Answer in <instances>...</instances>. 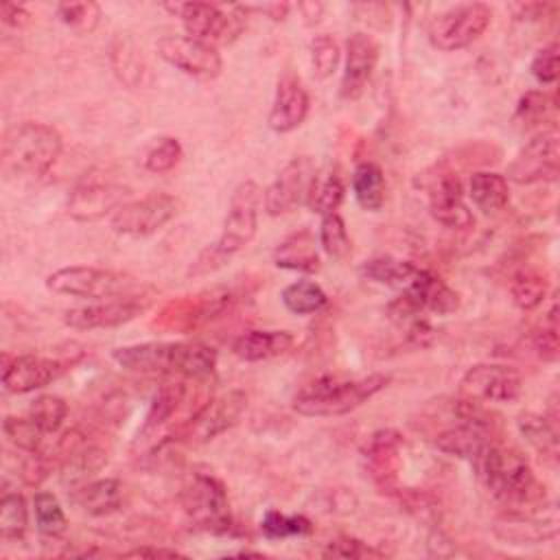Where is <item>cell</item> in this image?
Listing matches in <instances>:
<instances>
[{
  "label": "cell",
  "instance_id": "obj_1",
  "mask_svg": "<svg viewBox=\"0 0 560 560\" xmlns=\"http://www.w3.org/2000/svg\"><path fill=\"white\" fill-rule=\"evenodd\" d=\"M262 206V190L256 182L245 179L241 182L228 206V214L223 221V230L214 243L203 247L197 258L188 267V276L199 278L221 269L225 262L232 260L245 245L252 243L258 230V210Z\"/></svg>",
  "mask_w": 560,
  "mask_h": 560
},
{
  "label": "cell",
  "instance_id": "obj_2",
  "mask_svg": "<svg viewBox=\"0 0 560 560\" xmlns=\"http://www.w3.org/2000/svg\"><path fill=\"white\" fill-rule=\"evenodd\" d=\"M112 359L131 372L142 374H182L210 376L217 368V350L201 341H147L122 346L112 352Z\"/></svg>",
  "mask_w": 560,
  "mask_h": 560
},
{
  "label": "cell",
  "instance_id": "obj_3",
  "mask_svg": "<svg viewBox=\"0 0 560 560\" xmlns=\"http://www.w3.org/2000/svg\"><path fill=\"white\" fill-rule=\"evenodd\" d=\"M475 466L486 490L505 508L536 510L545 505V486L518 451L490 444Z\"/></svg>",
  "mask_w": 560,
  "mask_h": 560
},
{
  "label": "cell",
  "instance_id": "obj_4",
  "mask_svg": "<svg viewBox=\"0 0 560 560\" xmlns=\"http://www.w3.org/2000/svg\"><path fill=\"white\" fill-rule=\"evenodd\" d=\"M389 381L392 378L381 372L361 378L319 376L293 396V409L302 416H341L361 407L374 394L385 389Z\"/></svg>",
  "mask_w": 560,
  "mask_h": 560
},
{
  "label": "cell",
  "instance_id": "obj_5",
  "mask_svg": "<svg viewBox=\"0 0 560 560\" xmlns=\"http://www.w3.org/2000/svg\"><path fill=\"white\" fill-rule=\"evenodd\" d=\"M63 149L61 133L46 122H22L2 140V164L13 175H44Z\"/></svg>",
  "mask_w": 560,
  "mask_h": 560
},
{
  "label": "cell",
  "instance_id": "obj_6",
  "mask_svg": "<svg viewBox=\"0 0 560 560\" xmlns=\"http://www.w3.org/2000/svg\"><path fill=\"white\" fill-rule=\"evenodd\" d=\"M46 287L52 293L70 295V298H83V300H120V298H140L136 278L114 271V269H101V267H85V265H72L61 267L52 271L46 278Z\"/></svg>",
  "mask_w": 560,
  "mask_h": 560
},
{
  "label": "cell",
  "instance_id": "obj_7",
  "mask_svg": "<svg viewBox=\"0 0 560 560\" xmlns=\"http://www.w3.org/2000/svg\"><path fill=\"white\" fill-rule=\"evenodd\" d=\"M457 308L459 295L427 269H418V273L402 287V293L387 304V313L396 322L416 319L424 311L448 315Z\"/></svg>",
  "mask_w": 560,
  "mask_h": 560
},
{
  "label": "cell",
  "instance_id": "obj_8",
  "mask_svg": "<svg viewBox=\"0 0 560 560\" xmlns=\"http://www.w3.org/2000/svg\"><path fill=\"white\" fill-rule=\"evenodd\" d=\"M492 11L483 2H466L446 9L429 24V42L433 48L453 52L470 46L490 24Z\"/></svg>",
  "mask_w": 560,
  "mask_h": 560
},
{
  "label": "cell",
  "instance_id": "obj_9",
  "mask_svg": "<svg viewBox=\"0 0 560 560\" xmlns=\"http://www.w3.org/2000/svg\"><path fill=\"white\" fill-rule=\"evenodd\" d=\"M179 212V201L166 192H153L122 203L109 219L116 234L149 236L162 230Z\"/></svg>",
  "mask_w": 560,
  "mask_h": 560
},
{
  "label": "cell",
  "instance_id": "obj_10",
  "mask_svg": "<svg viewBox=\"0 0 560 560\" xmlns=\"http://www.w3.org/2000/svg\"><path fill=\"white\" fill-rule=\"evenodd\" d=\"M560 173V136L556 129L538 131L508 166V179L514 184L556 182Z\"/></svg>",
  "mask_w": 560,
  "mask_h": 560
},
{
  "label": "cell",
  "instance_id": "obj_11",
  "mask_svg": "<svg viewBox=\"0 0 560 560\" xmlns=\"http://www.w3.org/2000/svg\"><path fill=\"white\" fill-rule=\"evenodd\" d=\"M155 50L168 66L201 81L217 79L223 70L217 46L188 35H164L155 42Z\"/></svg>",
  "mask_w": 560,
  "mask_h": 560
},
{
  "label": "cell",
  "instance_id": "obj_12",
  "mask_svg": "<svg viewBox=\"0 0 560 560\" xmlns=\"http://www.w3.org/2000/svg\"><path fill=\"white\" fill-rule=\"evenodd\" d=\"M182 505L186 514L208 532L230 529V510L223 483L212 477L197 472L182 492Z\"/></svg>",
  "mask_w": 560,
  "mask_h": 560
},
{
  "label": "cell",
  "instance_id": "obj_13",
  "mask_svg": "<svg viewBox=\"0 0 560 560\" xmlns=\"http://www.w3.org/2000/svg\"><path fill=\"white\" fill-rule=\"evenodd\" d=\"M315 164L308 155L293 158L282 166L276 179L262 192V208L269 217H280L291 212L295 206L306 201L308 188L315 179Z\"/></svg>",
  "mask_w": 560,
  "mask_h": 560
},
{
  "label": "cell",
  "instance_id": "obj_14",
  "mask_svg": "<svg viewBox=\"0 0 560 560\" xmlns=\"http://www.w3.org/2000/svg\"><path fill=\"white\" fill-rule=\"evenodd\" d=\"M462 394L477 402H512L521 396V374L503 363H477L462 376Z\"/></svg>",
  "mask_w": 560,
  "mask_h": 560
},
{
  "label": "cell",
  "instance_id": "obj_15",
  "mask_svg": "<svg viewBox=\"0 0 560 560\" xmlns=\"http://www.w3.org/2000/svg\"><path fill=\"white\" fill-rule=\"evenodd\" d=\"M166 9L177 13L188 37L201 39L212 46L232 42L241 31V24L236 18H230L225 11H221L217 4H210V2L166 4Z\"/></svg>",
  "mask_w": 560,
  "mask_h": 560
},
{
  "label": "cell",
  "instance_id": "obj_16",
  "mask_svg": "<svg viewBox=\"0 0 560 560\" xmlns=\"http://www.w3.org/2000/svg\"><path fill=\"white\" fill-rule=\"evenodd\" d=\"M494 534L510 545H540L558 536V514L553 508L510 510L494 523Z\"/></svg>",
  "mask_w": 560,
  "mask_h": 560
},
{
  "label": "cell",
  "instance_id": "obj_17",
  "mask_svg": "<svg viewBox=\"0 0 560 560\" xmlns=\"http://www.w3.org/2000/svg\"><path fill=\"white\" fill-rule=\"evenodd\" d=\"M429 212L448 230H470L475 217L464 201L462 182L451 171H440L429 186Z\"/></svg>",
  "mask_w": 560,
  "mask_h": 560
},
{
  "label": "cell",
  "instance_id": "obj_18",
  "mask_svg": "<svg viewBox=\"0 0 560 560\" xmlns=\"http://www.w3.org/2000/svg\"><path fill=\"white\" fill-rule=\"evenodd\" d=\"M63 372V363L37 357V354H18L13 359L4 357L2 365V385L11 394H28L46 387Z\"/></svg>",
  "mask_w": 560,
  "mask_h": 560
},
{
  "label": "cell",
  "instance_id": "obj_19",
  "mask_svg": "<svg viewBox=\"0 0 560 560\" xmlns=\"http://www.w3.org/2000/svg\"><path fill=\"white\" fill-rule=\"evenodd\" d=\"M245 405H247V396L238 389H232V392L214 398L192 418V422L188 424V429L184 433L186 440L190 444H201V442L217 438L219 433L230 429L241 418Z\"/></svg>",
  "mask_w": 560,
  "mask_h": 560
},
{
  "label": "cell",
  "instance_id": "obj_20",
  "mask_svg": "<svg viewBox=\"0 0 560 560\" xmlns=\"http://www.w3.org/2000/svg\"><path fill=\"white\" fill-rule=\"evenodd\" d=\"M129 188L120 184H81L72 188L66 201V212L77 221H96L105 214H114L122 203H127Z\"/></svg>",
  "mask_w": 560,
  "mask_h": 560
},
{
  "label": "cell",
  "instance_id": "obj_21",
  "mask_svg": "<svg viewBox=\"0 0 560 560\" xmlns=\"http://www.w3.org/2000/svg\"><path fill=\"white\" fill-rule=\"evenodd\" d=\"M147 308V302L140 298H120L103 300L98 304H88L70 308L63 315V322L74 330H94V328H114L131 322Z\"/></svg>",
  "mask_w": 560,
  "mask_h": 560
},
{
  "label": "cell",
  "instance_id": "obj_22",
  "mask_svg": "<svg viewBox=\"0 0 560 560\" xmlns=\"http://www.w3.org/2000/svg\"><path fill=\"white\" fill-rule=\"evenodd\" d=\"M378 61V44L368 33H352L346 42V66L341 74L339 94L343 98H357L368 85Z\"/></svg>",
  "mask_w": 560,
  "mask_h": 560
},
{
  "label": "cell",
  "instance_id": "obj_23",
  "mask_svg": "<svg viewBox=\"0 0 560 560\" xmlns=\"http://www.w3.org/2000/svg\"><path fill=\"white\" fill-rule=\"evenodd\" d=\"M400 446H402V435L394 429L374 431L363 446V457L368 462V470H370L374 483L383 490H392L396 483Z\"/></svg>",
  "mask_w": 560,
  "mask_h": 560
},
{
  "label": "cell",
  "instance_id": "obj_24",
  "mask_svg": "<svg viewBox=\"0 0 560 560\" xmlns=\"http://www.w3.org/2000/svg\"><path fill=\"white\" fill-rule=\"evenodd\" d=\"M308 114V94L300 79L282 77L276 85V96L269 109V127L276 133H289L298 129Z\"/></svg>",
  "mask_w": 560,
  "mask_h": 560
},
{
  "label": "cell",
  "instance_id": "obj_25",
  "mask_svg": "<svg viewBox=\"0 0 560 560\" xmlns=\"http://www.w3.org/2000/svg\"><path fill=\"white\" fill-rule=\"evenodd\" d=\"M490 433L492 429H486L472 422H457L455 427H448L442 433H438L435 446L446 455L477 464L479 457L486 453V448L492 444Z\"/></svg>",
  "mask_w": 560,
  "mask_h": 560
},
{
  "label": "cell",
  "instance_id": "obj_26",
  "mask_svg": "<svg viewBox=\"0 0 560 560\" xmlns=\"http://www.w3.org/2000/svg\"><path fill=\"white\" fill-rule=\"evenodd\" d=\"M66 442L70 444V435H66ZM107 464V453L96 446V444H88L83 440H77L74 444H70V448L66 451V457L61 462V472L59 479L66 488H81L85 486L103 466Z\"/></svg>",
  "mask_w": 560,
  "mask_h": 560
},
{
  "label": "cell",
  "instance_id": "obj_27",
  "mask_svg": "<svg viewBox=\"0 0 560 560\" xmlns=\"http://www.w3.org/2000/svg\"><path fill=\"white\" fill-rule=\"evenodd\" d=\"M273 265L280 269L313 273L319 269V254L315 234L311 230H298L282 238L273 249Z\"/></svg>",
  "mask_w": 560,
  "mask_h": 560
},
{
  "label": "cell",
  "instance_id": "obj_28",
  "mask_svg": "<svg viewBox=\"0 0 560 560\" xmlns=\"http://www.w3.org/2000/svg\"><path fill=\"white\" fill-rule=\"evenodd\" d=\"M289 330H247L232 343V352L243 361H265L284 354L293 346Z\"/></svg>",
  "mask_w": 560,
  "mask_h": 560
},
{
  "label": "cell",
  "instance_id": "obj_29",
  "mask_svg": "<svg viewBox=\"0 0 560 560\" xmlns=\"http://www.w3.org/2000/svg\"><path fill=\"white\" fill-rule=\"evenodd\" d=\"M122 490L125 488L118 479H94L77 488L72 501L90 516H107L122 505Z\"/></svg>",
  "mask_w": 560,
  "mask_h": 560
},
{
  "label": "cell",
  "instance_id": "obj_30",
  "mask_svg": "<svg viewBox=\"0 0 560 560\" xmlns=\"http://www.w3.org/2000/svg\"><path fill=\"white\" fill-rule=\"evenodd\" d=\"M468 195L477 210H481L483 214H497L510 201L508 179L494 171H477L470 175Z\"/></svg>",
  "mask_w": 560,
  "mask_h": 560
},
{
  "label": "cell",
  "instance_id": "obj_31",
  "mask_svg": "<svg viewBox=\"0 0 560 560\" xmlns=\"http://www.w3.org/2000/svg\"><path fill=\"white\" fill-rule=\"evenodd\" d=\"M516 424H518L521 435L529 442V446L540 457H545L551 464L558 462V431L547 416L527 411V413L518 416Z\"/></svg>",
  "mask_w": 560,
  "mask_h": 560
},
{
  "label": "cell",
  "instance_id": "obj_32",
  "mask_svg": "<svg viewBox=\"0 0 560 560\" xmlns=\"http://www.w3.org/2000/svg\"><path fill=\"white\" fill-rule=\"evenodd\" d=\"M352 192L357 203L368 210V212H376L381 210L383 201H385V177L378 164L374 162H361L357 164L354 173H352Z\"/></svg>",
  "mask_w": 560,
  "mask_h": 560
},
{
  "label": "cell",
  "instance_id": "obj_33",
  "mask_svg": "<svg viewBox=\"0 0 560 560\" xmlns=\"http://www.w3.org/2000/svg\"><path fill=\"white\" fill-rule=\"evenodd\" d=\"M418 269L420 267H416L409 260H398V258H392V256H376V258L365 260L359 267V273L365 280H372L376 284L405 287L418 273Z\"/></svg>",
  "mask_w": 560,
  "mask_h": 560
},
{
  "label": "cell",
  "instance_id": "obj_34",
  "mask_svg": "<svg viewBox=\"0 0 560 560\" xmlns=\"http://www.w3.org/2000/svg\"><path fill=\"white\" fill-rule=\"evenodd\" d=\"M182 398H184V385H182V383H164V385L155 392V396H153V400H151V405H149V411H147V416H144V422H142V429H140L138 435L144 438V435L153 433L155 429H160V427L175 413V409L179 407Z\"/></svg>",
  "mask_w": 560,
  "mask_h": 560
},
{
  "label": "cell",
  "instance_id": "obj_35",
  "mask_svg": "<svg viewBox=\"0 0 560 560\" xmlns=\"http://www.w3.org/2000/svg\"><path fill=\"white\" fill-rule=\"evenodd\" d=\"M328 302L324 289L313 280H295L282 289V304L295 315H311Z\"/></svg>",
  "mask_w": 560,
  "mask_h": 560
},
{
  "label": "cell",
  "instance_id": "obj_36",
  "mask_svg": "<svg viewBox=\"0 0 560 560\" xmlns=\"http://www.w3.org/2000/svg\"><path fill=\"white\" fill-rule=\"evenodd\" d=\"M28 527V508L20 492H2L0 499V538L22 540Z\"/></svg>",
  "mask_w": 560,
  "mask_h": 560
},
{
  "label": "cell",
  "instance_id": "obj_37",
  "mask_svg": "<svg viewBox=\"0 0 560 560\" xmlns=\"http://www.w3.org/2000/svg\"><path fill=\"white\" fill-rule=\"evenodd\" d=\"M343 201V184L335 173H328L324 177L315 175L308 195H306V206L317 212L319 217L337 212L339 203Z\"/></svg>",
  "mask_w": 560,
  "mask_h": 560
},
{
  "label": "cell",
  "instance_id": "obj_38",
  "mask_svg": "<svg viewBox=\"0 0 560 560\" xmlns=\"http://www.w3.org/2000/svg\"><path fill=\"white\" fill-rule=\"evenodd\" d=\"M33 514H35V523L39 534L44 536H59L66 529V514L63 508L59 503V499L52 492L46 490H37L33 494Z\"/></svg>",
  "mask_w": 560,
  "mask_h": 560
},
{
  "label": "cell",
  "instance_id": "obj_39",
  "mask_svg": "<svg viewBox=\"0 0 560 560\" xmlns=\"http://www.w3.org/2000/svg\"><path fill=\"white\" fill-rule=\"evenodd\" d=\"M317 243H319L322 249H324L330 258H335V260H343V258L350 256L352 243H350L346 223H343V219H341L337 212L322 217Z\"/></svg>",
  "mask_w": 560,
  "mask_h": 560
},
{
  "label": "cell",
  "instance_id": "obj_40",
  "mask_svg": "<svg viewBox=\"0 0 560 560\" xmlns=\"http://www.w3.org/2000/svg\"><path fill=\"white\" fill-rule=\"evenodd\" d=\"M510 295H512V302L518 308L532 311L545 300L547 280H545V276H540L536 271H529V269L518 271L510 282Z\"/></svg>",
  "mask_w": 560,
  "mask_h": 560
},
{
  "label": "cell",
  "instance_id": "obj_41",
  "mask_svg": "<svg viewBox=\"0 0 560 560\" xmlns=\"http://www.w3.org/2000/svg\"><path fill=\"white\" fill-rule=\"evenodd\" d=\"M66 416H68V405L61 396H55V394H42L28 407V418L44 433H55L63 424Z\"/></svg>",
  "mask_w": 560,
  "mask_h": 560
},
{
  "label": "cell",
  "instance_id": "obj_42",
  "mask_svg": "<svg viewBox=\"0 0 560 560\" xmlns=\"http://www.w3.org/2000/svg\"><path fill=\"white\" fill-rule=\"evenodd\" d=\"M2 431L9 438V442L24 453H37L44 440V431L31 418L7 416L2 420Z\"/></svg>",
  "mask_w": 560,
  "mask_h": 560
},
{
  "label": "cell",
  "instance_id": "obj_43",
  "mask_svg": "<svg viewBox=\"0 0 560 560\" xmlns=\"http://www.w3.org/2000/svg\"><path fill=\"white\" fill-rule=\"evenodd\" d=\"M260 529L267 538L304 536L311 532V521L302 514H282L278 510H269L260 521Z\"/></svg>",
  "mask_w": 560,
  "mask_h": 560
},
{
  "label": "cell",
  "instance_id": "obj_44",
  "mask_svg": "<svg viewBox=\"0 0 560 560\" xmlns=\"http://www.w3.org/2000/svg\"><path fill=\"white\" fill-rule=\"evenodd\" d=\"M182 160V144L173 136L158 138L144 155V168L151 173H168Z\"/></svg>",
  "mask_w": 560,
  "mask_h": 560
},
{
  "label": "cell",
  "instance_id": "obj_45",
  "mask_svg": "<svg viewBox=\"0 0 560 560\" xmlns=\"http://www.w3.org/2000/svg\"><path fill=\"white\" fill-rule=\"evenodd\" d=\"M57 15L66 26L88 33L98 24L101 9L94 2H61L57 4Z\"/></svg>",
  "mask_w": 560,
  "mask_h": 560
},
{
  "label": "cell",
  "instance_id": "obj_46",
  "mask_svg": "<svg viewBox=\"0 0 560 560\" xmlns=\"http://www.w3.org/2000/svg\"><path fill=\"white\" fill-rule=\"evenodd\" d=\"M534 350L536 354L542 359V361H556L558 359V352H560V341H558V304L553 302L545 322H542V328L534 332Z\"/></svg>",
  "mask_w": 560,
  "mask_h": 560
},
{
  "label": "cell",
  "instance_id": "obj_47",
  "mask_svg": "<svg viewBox=\"0 0 560 560\" xmlns=\"http://www.w3.org/2000/svg\"><path fill=\"white\" fill-rule=\"evenodd\" d=\"M311 59H313V68L317 77H328L335 72L337 63H339V46L332 37L328 35H317L311 42Z\"/></svg>",
  "mask_w": 560,
  "mask_h": 560
},
{
  "label": "cell",
  "instance_id": "obj_48",
  "mask_svg": "<svg viewBox=\"0 0 560 560\" xmlns=\"http://www.w3.org/2000/svg\"><path fill=\"white\" fill-rule=\"evenodd\" d=\"M529 70L538 83H553L558 79V44L551 42L542 46L534 55Z\"/></svg>",
  "mask_w": 560,
  "mask_h": 560
},
{
  "label": "cell",
  "instance_id": "obj_49",
  "mask_svg": "<svg viewBox=\"0 0 560 560\" xmlns=\"http://www.w3.org/2000/svg\"><path fill=\"white\" fill-rule=\"evenodd\" d=\"M324 556H335V558H368V556H381L365 542L350 538V536H339L330 540L324 549Z\"/></svg>",
  "mask_w": 560,
  "mask_h": 560
},
{
  "label": "cell",
  "instance_id": "obj_50",
  "mask_svg": "<svg viewBox=\"0 0 560 560\" xmlns=\"http://www.w3.org/2000/svg\"><path fill=\"white\" fill-rule=\"evenodd\" d=\"M551 105H553V103L549 101L547 94L532 90V92H527V94L518 101L516 116L523 118L525 122H538L540 118L547 116V112H549Z\"/></svg>",
  "mask_w": 560,
  "mask_h": 560
},
{
  "label": "cell",
  "instance_id": "obj_51",
  "mask_svg": "<svg viewBox=\"0 0 560 560\" xmlns=\"http://www.w3.org/2000/svg\"><path fill=\"white\" fill-rule=\"evenodd\" d=\"M0 18L9 26H24L28 22V11L22 4H15V2H2L0 4Z\"/></svg>",
  "mask_w": 560,
  "mask_h": 560
},
{
  "label": "cell",
  "instance_id": "obj_52",
  "mask_svg": "<svg viewBox=\"0 0 560 560\" xmlns=\"http://www.w3.org/2000/svg\"><path fill=\"white\" fill-rule=\"evenodd\" d=\"M125 558H147V556H151V558H158V556H171V558H175V556H182L177 549H162V547H138V549H131V551H125L122 553Z\"/></svg>",
  "mask_w": 560,
  "mask_h": 560
},
{
  "label": "cell",
  "instance_id": "obj_53",
  "mask_svg": "<svg viewBox=\"0 0 560 560\" xmlns=\"http://www.w3.org/2000/svg\"><path fill=\"white\" fill-rule=\"evenodd\" d=\"M260 11H265L269 18L273 20H282L289 11V4H265V7H258Z\"/></svg>",
  "mask_w": 560,
  "mask_h": 560
}]
</instances>
